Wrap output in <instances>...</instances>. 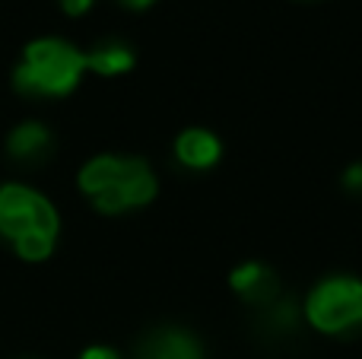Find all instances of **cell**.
I'll return each instance as SVG.
<instances>
[{
  "label": "cell",
  "mask_w": 362,
  "mask_h": 359,
  "mask_svg": "<svg viewBox=\"0 0 362 359\" xmlns=\"http://www.w3.org/2000/svg\"><path fill=\"white\" fill-rule=\"evenodd\" d=\"M76 184L93 201V207L105 216L140 210L159 194V178L146 159L115 156V153L89 159L76 175Z\"/></svg>",
  "instance_id": "6da1fadb"
},
{
  "label": "cell",
  "mask_w": 362,
  "mask_h": 359,
  "mask_svg": "<svg viewBox=\"0 0 362 359\" xmlns=\"http://www.w3.org/2000/svg\"><path fill=\"white\" fill-rule=\"evenodd\" d=\"M61 216L54 204L35 188L4 184L0 188V235L13 245L23 261H48L54 254Z\"/></svg>",
  "instance_id": "7a4b0ae2"
},
{
  "label": "cell",
  "mask_w": 362,
  "mask_h": 359,
  "mask_svg": "<svg viewBox=\"0 0 362 359\" xmlns=\"http://www.w3.org/2000/svg\"><path fill=\"white\" fill-rule=\"evenodd\" d=\"M86 73V51L64 38H35L23 48L13 86L23 95H45V99H64L80 86Z\"/></svg>",
  "instance_id": "3957f363"
},
{
  "label": "cell",
  "mask_w": 362,
  "mask_h": 359,
  "mask_svg": "<svg viewBox=\"0 0 362 359\" xmlns=\"http://www.w3.org/2000/svg\"><path fill=\"white\" fill-rule=\"evenodd\" d=\"M302 322L321 337H353L362 331V280L331 273L302 299Z\"/></svg>",
  "instance_id": "277c9868"
},
{
  "label": "cell",
  "mask_w": 362,
  "mask_h": 359,
  "mask_svg": "<svg viewBox=\"0 0 362 359\" xmlns=\"http://www.w3.org/2000/svg\"><path fill=\"white\" fill-rule=\"evenodd\" d=\"M229 290L255 312L267 309L283 296V283L276 277V271L270 264H261V261H245V264L232 267Z\"/></svg>",
  "instance_id": "5b68a950"
},
{
  "label": "cell",
  "mask_w": 362,
  "mask_h": 359,
  "mask_svg": "<svg viewBox=\"0 0 362 359\" xmlns=\"http://www.w3.org/2000/svg\"><path fill=\"white\" fill-rule=\"evenodd\" d=\"M134 359H206L204 343L185 328H153L137 341Z\"/></svg>",
  "instance_id": "8992f818"
},
{
  "label": "cell",
  "mask_w": 362,
  "mask_h": 359,
  "mask_svg": "<svg viewBox=\"0 0 362 359\" xmlns=\"http://www.w3.org/2000/svg\"><path fill=\"white\" fill-rule=\"evenodd\" d=\"M172 153H175L178 165H185V169L210 172L223 159V140L206 127H185L172 143Z\"/></svg>",
  "instance_id": "52a82bcc"
},
{
  "label": "cell",
  "mask_w": 362,
  "mask_h": 359,
  "mask_svg": "<svg viewBox=\"0 0 362 359\" xmlns=\"http://www.w3.org/2000/svg\"><path fill=\"white\" fill-rule=\"evenodd\" d=\"M54 150V137L42 121H23L6 137V156L19 165H42Z\"/></svg>",
  "instance_id": "ba28073f"
},
{
  "label": "cell",
  "mask_w": 362,
  "mask_h": 359,
  "mask_svg": "<svg viewBox=\"0 0 362 359\" xmlns=\"http://www.w3.org/2000/svg\"><path fill=\"white\" fill-rule=\"evenodd\" d=\"M137 54H134L131 45L124 42H102L93 51H86V70L95 76H121L131 73Z\"/></svg>",
  "instance_id": "9c48e42d"
},
{
  "label": "cell",
  "mask_w": 362,
  "mask_h": 359,
  "mask_svg": "<svg viewBox=\"0 0 362 359\" xmlns=\"http://www.w3.org/2000/svg\"><path fill=\"white\" fill-rule=\"evenodd\" d=\"M340 184H344V191H350V194H362V163L346 165L344 175H340Z\"/></svg>",
  "instance_id": "30bf717a"
},
{
  "label": "cell",
  "mask_w": 362,
  "mask_h": 359,
  "mask_svg": "<svg viewBox=\"0 0 362 359\" xmlns=\"http://www.w3.org/2000/svg\"><path fill=\"white\" fill-rule=\"evenodd\" d=\"M95 0H61V10L67 13V16H83V13L93 10Z\"/></svg>",
  "instance_id": "8fae6325"
},
{
  "label": "cell",
  "mask_w": 362,
  "mask_h": 359,
  "mask_svg": "<svg viewBox=\"0 0 362 359\" xmlns=\"http://www.w3.org/2000/svg\"><path fill=\"white\" fill-rule=\"evenodd\" d=\"M80 359H121V353L112 347H86L80 353Z\"/></svg>",
  "instance_id": "7c38bea8"
},
{
  "label": "cell",
  "mask_w": 362,
  "mask_h": 359,
  "mask_svg": "<svg viewBox=\"0 0 362 359\" xmlns=\"http://www.w3.org/2000/svg\"><path fill=\"white\" fill-rule=\"evenodd\" d=\"M121 6H127V10H150L156 0H118Z\"/></svg>",
  "instance_id": "4fadbf2b"
}]
</instances>
